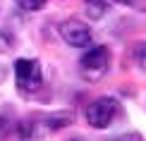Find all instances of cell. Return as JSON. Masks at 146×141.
<instances>
[{
    "label": "cell",
    "instance_id": "6",
    "mask_svg": "<svg viewBox=\"0 0 146 141\" xmlns=\"http://www.w3.org/2000/svg\"><path fill=\"white\" fill-rule=\"evenodd\" d=\"M106 10H108V5L103 3V0H89V3H86L89 19H101V17L106 15Z\"/></svg>",
    "mask_w": 146,
    "mask_h": 141
},
{
    "label": "cell",
    "instance_id": "9",
    "mask_svg": "<svg viewBox=\"0 0 146 141\" xmlns=\"http://www.w3.org/2000/svg\"><path fill=\"white\" fill-rule=\"evenodd\" d=\"M115 3L127 5V7H137V10H144V7H146V3H144V0H115Z\"/></svg>",
    "mask_w": 146,
    "mask_h": 141
},
{
    "label": "cell",
    "instance_id": "7",
    "mask_svg": "<svg viewBox=\"0 0 146 141\" xmlns=\"http://www.w3.org/2000/svg\"><path fill=\"white\" fill-rule=\"evenodd\" d=\"M17 5L27 12H38L46 7V0H17Z\"/></svg>",
    "mask_w": 146,
    "mask_h": 141
},
{
    "label": "cell",
    "instance_id": "4",
    "mask_svg": "<svg viewBox=\"0 0 146 141\" xmlns=\"http://www.w3.org/2000/svg\"><path fill=\"white\" fill-rule=\"evenodd\" d=\"M58 31H60V38L72 48H84L91 43V29L79 19H65Z\"/></svg>",
    "mask_w": 146,
    "mask_h": 141
},
{
    "label": "cell",
    "instance_id": "5",
    "mask_svg": "<svg viewBox=\"0 0 146 141\" xmlns=\"http://www.w3.org/2000/svg\"><path fill=\"white\" fill-rule=\"evenodd\" d=\"M74 122V113L72 110H60V113H50L46 117V129L55 132V129H62V127H70Z\"/></svg>",
    "mask_w": 146,
    "mask_h": 141
},
{
    "label": "cell",
    "instance_id": "8",
    "mask_svg": "<svg viewBox=\"0 0 146 141\" xmlns=\"http://www.w3.org/2000/svg\"><path fill=\"white\" fill-rule=\"evenodd\" d=\"M134 60H137V65L146 72V43H139L134 48Z\"/></svg>",
    "mask_w": 146,
    "mask_h": 141
},
{
    "label": "cell",
    "instance_id": "2",
    "mask_svg": "<svg viewBox=\"0 0 146 141\" xmlns=\"http://www.w3.org/2000/svg\"><path fill=\"white\" fill-rule=\"evenodd\" d=\"M15 79H17V89H19L22 93H36V91L41 89V81H43L38 60L19 58L15 62Z\"/></svg>",
    "mask_w": 146,
    "mask_h": 141
},
{
    "label": "cell",
    "instance_id": "3",
    "mask_svg": "<svg viewBox=\"0 0 146 141\" xmlns=\"http://www.w3.org/2000/svg\"><path fill=\"white\" fill-rule=\"evenodd\" d=\"M108 62H110V50L106 46H94L82 55L79 67H82V74L86 79L96 81V79H101L108 72Z\"/></svg>",
    "mask_w": 146,
    "mask_h": 141
},
{
    "label": "cell",
    "instance_id": "10",
    "mask_svg": "<svg viewBox=\"0 0 146 141\" xmlns=\"http://www.w3.org/2000/svg\"><path fill=\"white\" fill-rule=\"evenodd\" d=\"M117 141H144V136L139 132H127L122 136H117Z\"/></svg>",
    "mask_w": 146,
    "mask_h": 141
},
{
    "label": "cell",
    "instance_id": "11",
    "mask_svg": "<svg viewBox=\"0 0 146 141\" xmlns=\"http://www.w3.org/2000/svg\"><path fill=\"white\" fill-rule=\"evenodd\" d=\"M86 3H89V0H86Z\"/></svg>",
    "mask_w": 146,
    "mask_h": 141
},
{
    "label": "cell",
    "instance_id": "1",
    "mask_svg": "<svg viewBox=\"0 0 146 141\" xmlns=\"http://www.w3.org/2000/svg\"><path fill=\"white\" fill-rule=\"evenodd\" d=\"M117 113H120V105H117L115 98H108V96L96 98L86 108V122L94 129H108L113 124V120L117 117Z\"/></svg>",
    "mask_w": 146,
    "mask_h": 141
}]
</instances>
